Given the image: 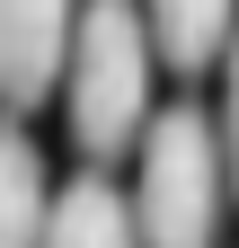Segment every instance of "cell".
<instances>
[{
    "mask_svg": "<svg viewBox=\"0 0 239 248\" xmlns=\"http://www.w3.org/2000/svg\"><path fill=\"white\" fill-rule=\"evenodd\" d=\"M151 36H142L133 0H89L71 18V53H62V107H71V142L89 160L142 142L151 124Z\"/></svg>",
    "mask_w": 239,
    "mask_h": 248,
    "instance_id": "1",
    "label": "cell"
},
{
    "mask_svg": "<svg viewBox=\"0 0 239 248\" xmlns=\"http://www.w3.org/2000/svg\"><path fill=\"white\" fill-rule=\"evenodd\" d=\"M222 142L204 107H168L142 124V177H133V231L142 248H213L222 239Z\"/></svg>",
    "mask_w": 239,
    "mask_h": 248,
    "instance_id": "2",
    "label": "cell"
},
{
    "mask_svg": "<svg viewBox=\"0 0 239 248\" xmlns=\"http://www.w3.org/2000/svg\"><path fill=\"white\" fill-rule=\"evenodd\" d=\"M71 18H80V0H0V107L9 115L45 107L62 89Z\"/></svg>",
    "mask_w": 239,
    "mask_h": 248,
    "instance_id": "3",
    "label": "cell"
},
{
    "mask_svg": "<svg viewBox=\"0 0 239 248\" xmlns=\"http://www.w3.org/2000/svg\"><path fill=\"white\" fill-rule=\"evenodd\" d=\"M36 248H142V231H133V204L89 169L45 204V239Z\"/></svg>",
    "mask_w": 239,
    "mask_h": 248,
    "instance_id": "4",
    "label": "cell"
},
{
    "mask_svg": "<svg viewBox=\"0 0 239 248\" xmlns=\"http://www.w3.org/2000/svg\"><path fill=\"white\" fill-rule=\"evenodd\" d=\"M239 27V0H142V36L168 71H204Z\"/></svg>",
    "mask_w": 239,
    "mask_h": 248,
    "instance_id": "5",
    "label": "cell"
},
{
    "mask_svg": "<svg viewBox=\"0 0 239 248\" xmlns=\"http://www.w3.org/2000/svg\"><path fill=\"white\" fill-rule=\"evenodd\" d=\"M45 204H53V186H45L36 142L18 124H0V248H36L45 239Z\"/></svg>",
    "mask_w": 239,
    "mask_h": 248,
    "instance_id": "6",
    "label": "cell"
},
{
    "mask_svg": "<svg viewBox=\"0 0 239 248\" xmlns=\"http://www.w3.org/2000/svg\"><path fill=\"white\" fill-rule=\"evenodd\" d=\"M230 80H222V124H213V142H222V177H230V195H239V27H230Z\"/></svg>",
    "mask_w": 239,
    "mask_h": 248,
    "instance_id": "7",
    "label": "cell"
}]
</instances>
